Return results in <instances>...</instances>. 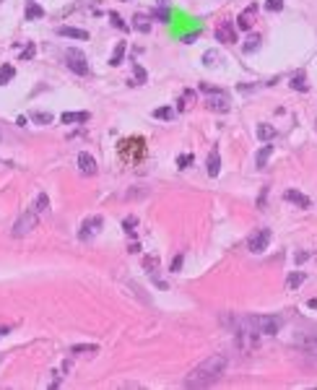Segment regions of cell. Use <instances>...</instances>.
<instances>
[{
	"mask_svg": "<svg viewBox=\"0 0 317 390\" xmlns=\"http://www.w3.org/2000/svg\"><path fill=\"white\" fill-rule=\"evenodd\" d=\"M182 260H185L182 255H177V258L172 260V271H179V268H182Z\"/></svg>",
	"mask_w": 317,
	"mask_h": 390,
	"instance_id": "obj_36",
	"label": "cell"
},
{
	"mask_svg": "<svg viewBox=\"0 0 317 390\" xmlns=\"http://www.w3.org/2000/svg\"><path fill=\"white\" fill-rule=\"evenodd\" d=\"M309 255H307V252H297V263H304Z\"/></svg>",
	"mask_w": 317,
	"mask_h": 390,
	"instance_id": "obj_38",
	"label": "cell"
},
{
	"mask_svg": "<svg viewBox=\"0 0 317 390\" xmlns=\"http://www.w3.org/2000/svg\"><path fill=\"white\" fill-rule=\"evenodd\" d=\"M102 226H104V219H102V216H88V219L81 221V232H78V237H81V239H91Z\"/></svg>",
	"mask_w": 317,
	"mask_h": 390,
	"instance_id": "obj_7",
	"label": "cell"
},
{
	"mask_svg": "<svg viewBox=\"0 0 317 390\" xmlns=\"http://www.w3.org/2000/svg\"><path fill=\"white\" fill-rule=\"evenodd\" d=\"M177 164H179V167H182V169H185L187 164H193V156H190V154H182V156H179V159H177Z\"/></svg>",
	"mask_w": 317,
	"mask_h": 390,
	"instance_id": "obj_33",
	"label": "cell"
},
{
	"mask_svg": "<svg viewBox=\"0 0 317 390\" xmlns=\"http://www.w3.org/2000/svg\"><path fill=\"white\" fill-rule=\"evenodd\" d=\"M65 65L71 68L76 76H86L88 73V60H86V55L81 50H73V47L65 50Z\"/></svg>",
	"mask_w": 317,
	"mask_h": 390,
	"instance_id": "obj_4",
	"label": "cell"
},
{
	"mask_svg": "<svg viewBox=\"0 0 317 390\" xmlns=\"http://www.w3.org/2000/svg\"><path fill=\"white\" fill-rule=\"evenodd\" d=\"M216 39H218V42H224V44H232V42H237V32H234V29H232V26L224 21V24H218V26H216Z\"/></svg>",
	"mask_w": 317,
	"mask_h": 390,
	"instance_id": "obj_11",
	"label": "cell"
},
{
	"mask_svg": "<svg viewBox=\"0 0 317 390\" xmlns=\"http://www.w3.org/2000/svg\"><path fill=\"white\" fill-rule=\"evenodd\" d=\"M252 18H255V6H250V8H247V11H244V13L239 16V24H237V26L247 32V29H250V26L255 24V21H252Z\"/></svg>",
	"mask_w": 317,
	"mask_h": 390,
	"instance_id": "obj_16",
	"label": "cell"
},
{
	"mask_svg": "<svg viewBox=\"0 0 317 390\" xmlns=\"http://www.w3.org/2000/svg\"><path fill=\"white\" fill-rule=\"evenodd\" d=\"M260 47V34H250L247 37V42H244V52L250 55V52H255Z\"/></svg>",
	"mask_w": 317,
	"mask_h": 390,
	"instance_id": "obj_22",
	"label": "cell"
},
{
	"mask_svg": "<svg viewBox=\"0 0 317 390\" xmlns=\"http://www.w3.org/2000/svg\"><path fill=\"white\" fill-rule=\"evenodd\" d=\"M294 346H299L309 354H317V333H299L294 338Z\"/></svg>",
	"mask_w": 317,
	"mask_h": 390,
	"instance_id": "obj_8",
	"label": "cell"
},
{
	"mask_svg": "<svg viewBox=\"0 0 317 390\" xmlns=\"http://www.w3.org/2000/svg\"><path fill=\"white\" fill-rule=\"evenodd\" d=\"M91 114L88 112H65L62 114V125H73V123H86Z\"/></svg>",
	"mask_w": 317,
	"mask_h": 390,
	"instance_id": "obj_14",
	"label": "cell"
},
{
	"mask_svg": "<svg viewBox=\"0 0 317 390\" xmlns=\"http://www.w3.org/2000/svg\"><path fill=\"white\" fill-rule=\"evenodd\" d=\"M270 154H273V146H270V143H268V146H263V148L255 154V167H258V169H263V167L268 164Z\"/></svg>",
	"mask_w": 317,
	"mask_h": 390,
	"instance_id": "obj_15",
	"label": "cell"
},
{
	"mask_svg": "<svg viewBox=\"0 0 317 390\" xmlns=\"http://www.w3.org/2000/svg\"><path fill=\"white\" fill-rule=\"evenodd\" d=\"M13 76H16V71H13V65H6V68H3V71H0V86H6V83H8V81H11Z\"/></svg>",
	"mask_w": 317,
	"mask_h": 390,
	"instance_id": "obj_27",
	"label": "cell"
},
{
	"mask_svg": "<svg viewBox=\"0 0 317 390\" xmlns=\"http://www.w3.org/2000/svg\"><path fill=\"white\" fill-rule=\"evenodd\" d=\"M206 172H208V177H216L221 172V156H218V148L216 146L211 148V154L206 159Z\"/></svg>",
	"mask_w": 317,
	"mask_h": 390,
	"instance_id": "obj_10",
	"label": "cell"
},
{
	"mask_svg": "<svg viewBox=\"0 0 317 390\" xmlns=\"http://www.w3.org/2000/svg\"><path fill=\"white\" fill-rule=\"evenodd\" d=\"M200 91L206 94V107L213 109V112H229L232 102H229V94L221 88H211L208 83H200Z\"/></svg>",
	"mask_w": 317,
	"mask_h": 390,
	"instance_id": "obj_3",
	"label": "cell"
},
{
	"mask_svg": "<svg viewBox=\"0 0 317 390\" xmlns=\"http://www.w3.org/2000/svg\"><path fill=\"white\" fill-rule=\"evenodd\" d=\"M270 229H258L255 234H250V239H247V250L250 252H255V255H260V252H265L268 250V245H270Z\"/></svg>",
	"mask_w": 317,
	"mask_h": 390,
	"instance_id": "obj_6",
	"label": "cell"
},
{
	"mask_svg": "<svg viewBox=\"0 0 317 390\" xmlns=\"http://www.w3.org/2000/svg\"><path fill=\"white\" fill-rule=\"evenodd\" d=\"M304 279H307V276H304L302 271H294L291 276L286 279V289H297V286H302V284H304Z\"/></svg>",
	"mask_w": 317,
	"mask_h": 390,
	"instance_id": "obj_19",
	"label": "cell"
},
{
	"mask_svg": "<svg viewBox=\"0 0 317 390\" xmlns=\"http://www.w3.org/2000/svg\"><path fill=\"white\" fill-rule=\"evenodd\" d=\"M226 367H229V356H226V354H211L208 359H203L198 367H193L182 385L190 387V390L211 387V385H216L221 380V375L226 372Z\"/></svg>",
	"mask_w": 317,
	"mask_h": 390,
	"instance_id": "obj_1",
	"label": "cell"
},
{
	"mask_svg": "<svg viewBox=\"0 0 317 390\" xmlns=\"http://www.w3.org/2000/svg\"><path fill=\"white\" fill-rule=\"evenodd\" d=\"M172 114H174V112H172L169 107H158V109H153V117H156V120H169Z\"/></svg>",
	"mask_w": 317,
	"mask_h": 390,
	"instance_id": "obj_29",
	"label": "cell"
},
{
	"mask_svg": "<svg viewBox=\"0 0 317 390\" xmlns=\"http://www.w3.org/2000/svg\"><path fill=\"white\" fill-rule=\"evenodd\" d=\"M135 224H138V219H135V216H128V219L122 221V229H125V232H130V234H133V232H135V229H133Z\"/></svg>",
	"mask_w": 317,
	"mask_h": 390,
	"instance_id": "obj_31",
	"label": "cell"
},
{
	"mask_svg": "<svg viewBox=\"0 0 317 390\" xmlns=\"http://www.w3.org/2000/svg\"><path fill=\"white\" fill-rule=\"evenodd\" d=\"M133 73H135V78H133V86H138V83H146V71L141 65H135L133 68Z\"/></svg>",
	"mask_w": 317,
	"mask_h": 390,
	"instance_id": "obj_28",
	"label": "cell"
},
{
	"mask_svg": "<svg viewBox=\"0 0 317 390\" xmlns=\"http://www.w3.org/2000/svg\"><path fill=\"white\" fill-rule=\"evenodd\" d=\"M273 135H276V130L273 128H270V125H258V138L260 141H265V143H270V141H273Z\"/></svg>",
	"mask_w": 317,
	"mask_h": 390,
	"instance_id": "obj_20",
	"label": "cell"
},
{
	"mask_svg": "<svg viewBox=\"0 0 317 390\" xmlns=\"http://www.w3.org/2000/svg\"><path fill=\"white\" fill-rule=\"evenodd\" d=\"M37 221H39V214H37L34 208L26 211V214H21L18 221L13 224V237H24V234H29L31 229H37Z\"/></svg>",
	"mask_w": 317,
	"mask_h": 390,
	"instance_id": "obj_5",
	"label": "cell"
},
{
	"mask_svg": "<svg viewBox=\"0 0 317 390\" xmlns=\"http://www.w3.org/2000/svg\"><path fill=\"white\" fill-rule=\"evenodd\" d=\"M125 50H128V44H125V42H120L117 47H115V52H112V57H109V65H120V63H122Z\"/></svg>",
	"mask_w": 317,
	"mask_h": 390,
	"instance_id": "obj_21",
	"label": "cell"
},
{
	"mask_svg": "<svg viewBox=\"0 0 317 390\" xmlns=\"http://www.w3.org/2000/svg\"><path fill=\"white\" fill-rule=\"evenodd\" d=\"M42 16H44V8L37 6L34 0H29L26 3V21H34V18H42Z\"/></svg>",
	"mask_w": 317,
	"mask_h": 390,
	"instance_id": "obj_18",
	"label": "cell"
},
{
	"mask_svg": "<svg viewBox=\"0 0 317 390\" xmlns=\"http://www.w3.org/2000/svg\"><path fill=\"white\" fill-rule=\"evenodd\" d=\"M218 60H221V55H218L216 50H208L206 55H203V65H211V68H216V65H218Z\"/></svg>",
	"mask_w": 317,
	"mask_h": 390,
	"instance_id": "obj_23",
	"label": "cell"
},
{
	"mask_svg": "<svg viewBox=\"0 0 317 390\" xmlns=\"http://www.w3.org/2000/svg\"><path fill=\"white\" fill-rule=\"evenodd\" d=\"M57 34L60 37H71V39H88V32L86 29H73V26H57Z\"/></svg>",
	"mask_w": 317,
	"mask_h": 390,
	"instance_id": "obj_13",
	"label": "cell"
},
{
	"mask_svg": "<svg viewBox=\"0 0 317 390\" xmlns=\"http://www.w3.org/2000/svg\"><path fill=\"white\" fill-rule=\"evenodd\" d=\"M133 21H135V24H133V26H135V29H138V32H148V29H151V24H148V18H146L143 13H138V16H135Z\"/></svg>",
	"mask_w": 317,
	"mask_h": 390,
	"instance_id": "obj_24",
	"label": "cell"
},
{
	"mask_svg": "<svg viewBox=\"0 0 317 390\" xmlns=\"http://www.w3.org/2000/svg\"><path fill=\"white\" fill-rule=\"evenodd\" d=\"M78 169L83 172V174H97V162H94V156L91 154H86V151H81L78 154Z\"/></svg>",
	"mask_w": 317,
	"mask_h": 390,
	"instance_id": "obj_9",
	"label": "cell"
},
{
	"mask_svg": "<svg viewBox=\"0 0 317 390\" xmlns=\"http://www.w3.org/2000/svg\"><path fill=\"white\" fill-rule=\"evenodd\" d=\"M291 88H297V91H307L309 86H307V76H304V71H297L291 76Z\"/></svg>",
	"mask_w": 317,
	"mask_h": 390,
	"instance_id": "obj_17",
	"label": "cell"
},
{
	"mask_svg": "<svg viewBox=\"0 0 317 390\" xmlns=\"http://www.w3.org/2000/svg\"><path fill=\"white\" fill-rule=\"evenodd\" d=\"M99 346H73V354H86V351H97Z\"/></svg>",
	"mask_w": 317,
	"mask_h": 390,
	"instance_id": "obj_34",
	"label": "cell"
},
{
	"mask_svg": "<svg viewBox=\"0 0 317 390\" xmlns=\"http://www.w3.org/2000/svg\"><path fill=\"white\" fill-rule=\"evenodd\" d=\"M47 205H50V198L42 193V195L37 198V203H34V211H37V214H44V211H47Z\"/></svg>",
	"mask_w": 317,
	"mask_h": 390,
	"instance_id": "obj_26",
	"label": "cell"
},
{
	"mask_svg": "<svg viewBox=\"0 0 317 390\" xmlns=\"http://www.w3.org/2000/svg\"><path fill=\"white\" fill-rule=\"evenodd\" d=\"M34 120H37V123H50L52 114H50V112H34Z\"/></svg>",
	"mask_w": 317,
	"mask_h": 390,
	"instance_id": "obj_32",
	"label": "cell"
},
{
	"mask_svg": "<svg viewBox=\"0 0 317 390\" xmlns=\"http://www.w3.org/2000/svg\"><path fill=\"white\" fill-rule=\"evenodd\" d=\"M112 24H115L117 29H125V24H122V21H120V16H115V13H112Z\"/></svg>",
	"mask_w": 317,
	"mask_h": 390,
	"instance_id": "obj_37",
	"label": "cell"
},
{
	"mask_svg": "<svg viewBox=\"0 0 317 390\" xmlns=\"http://www.w3.org/2000/svg\"><path fill=\"white\" fill-rule=\"evenodd\" d=\"M31 57H34V44H29V47L21 52V60H31Z\"/></svg>",
	"mask_w": 317,
	"mask_h": 390,
	"instance_id": "obj_35",
	"label": "cell"
},
{
	"mask_svg": "<svg viewBox=\"0 0 317 390\" xmlns=\"http://www.w3.org/2000/svg\"><path fill=\"white\" fill-rule=\"evenodd\" d=\"M265 8L273 11V13H278V11L283 8V0H265Z\"/></svg>",
	"mask_w": 317,
	"mask_h": 390,
	"instance_id": "obj_30",
	"label": "cell"
},
{
	"mask_svg": "<svg viewBox=\"0 0 317 390\" xmlns=\"http://www.w3.org/2000/svg\"><path fill=\"white\" fill-rule=\"evenodd\" d=\"M283 198H286L289 203H294V205H299V208H309V205H312V200H309L307 195H302L299 190H286Z\"/></svg>",
	"mask_w": 317,
	"mask_h": 390,
	"instance_id": "obj_12",
	"label": "cell"
},
{
	"mask_svg": "<svg viewBox=\"0 0 317 390\" xmlns=\"http://www.w3.org/2000/svg\"><path fill=\"white\" fill-rule=\"evenodd\" d=\"M193 102H195V91H182V97H179V109H187Z\"/></svg>",
	"mask_w": 317,
	"mask_h": 390,
	"instance_id": "obj_25",
	"label": "cell"
},
{
	"mask_svg": "<svg viewBox=\"0 0 317 390\" xmlns=\"http://www.w3.org/2000/svg\"><path fill=\"white\" fill-rule=\"evenodd\" d=\"M224 323L234 325L237 336H276L281 331V317L276 315H244L239 320L224 317Z\"/></svg>",
	"mask_w": 317,
	"mask_h": 390,
	"instance_id": "obj_2",
	"label": "cell"
}]
</instances>
